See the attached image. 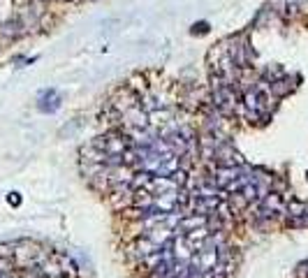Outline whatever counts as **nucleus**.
Instances as JSON below:
<instances>
[{
	"instance_id": "nucleus-1",
	"label": "nucleus",
	"mask_w": 308,
	"mask_h": 278,
	"mask_svg": "<svg viewBox=\"0 0 308 278\" xmlns=\"http://www.w3.org/2000/svg\"><path fill=\"white\" fill-rule=\"evenodd\" d=\"M70 262L35 241L0 243V278H72Z\"/></svg>"
}]
</instances>
